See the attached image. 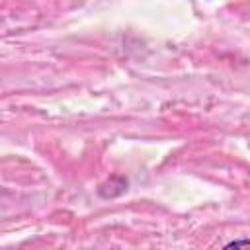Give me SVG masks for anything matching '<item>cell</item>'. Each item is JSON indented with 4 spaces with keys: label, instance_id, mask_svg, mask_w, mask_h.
Returning <instances> with one entry per match:
<instances>
[{
    "label": "cell",
    "instance_id": "6da1fadb",
    "mask_svg": "<svg viewBox=\"0 0 250 250\" xmlns=\"http://www.w3.org/2000/svg\"><path fill=\"white\" fill-rule=\"evenodd\" d=\"M127 184H129L127 178H123V176H111L109 180H105L104 184H100L98 191H100L102 197H117V195H121L127 189Z\"/></svg>",
    "mask_w": 250,
    "mask_h": 250
},
{
    "label": "cell",
    "instance_id": "7a4b0ae2",
    "mask_svg": "<svg viewBox=\"0 0 250 250\" xmlns=\"http://www.w3.org/2000/svg\"><path fill=\"white\" fill-rule=\"evenodd\" d=\"M246 242H248V240H246V238H242V240H234V242H230V244H227V246H229V248H232V246H234V248H238V246H244Z\"/></svg>",
    "mask_w": 250,
    "mask_h": 250
}]
</instances>
